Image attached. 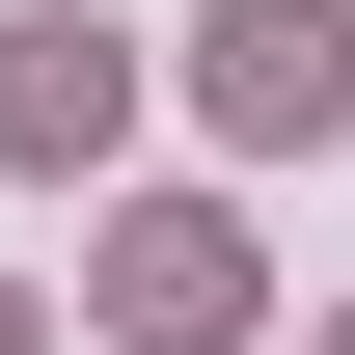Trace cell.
I'll list each match as a JSON object with an SVG mask.
<instances>
[{
	"label": "cell",
	"instance_id": "cell-1",
	"mask_svg": "<svg viewBox=\"0 0 355 355\" xmlns=\"http://www.w3.org/2000/svg\"><path fill=\"white\" fill-rule=\"evenodd\" d=\"M191 83H219V137H355V0H219Z\"/></svg>",
	"mask_w": 355,
	"mask_h": 355
},
{
	"label": "cell",
	"instance_id": "cell-4",
	"mask_svg": "<svg viewBox=\"0 0 355 355\" xmlns=\"http://www.w3.org/2000/svg\"><path fill=\"white\" fill-rule=\"evenodd\" d=\"M0 355H28V273H0Z\"/></svg>",
	"mask_w": 355,
	"mask_h": 355
},
{
	"label": "cell",
	"instance_id": "cell-5",
	"mask_svg": "<svg viewBox=\"0 0 355 355\" xmlns=\"http://www.w3.org/2000/svg\"><path fill=\"white\" fill-rule=\"evenodd\" d=\"M328 355H355V328H328Z\"/></svg>",
	"mask_w": 355,
	"mask_h": 355
},
{
	"label": "cell",
	"instance_id": "cell-3",
	"mask_svg": "<svg viewBox=\"0 0 355 355\" xmlns=\"http://www.w3.org/2000/svg\"><path fill=\"white\" fill-rule=\"evenodd\" d=\"M110 110H137V28L28 0V28H0V164H110Z\"/></svg>",
	"mask_w": 355,
	"mask_h": 355
},
{
	"label": "cell",
	"instance_id": "cell-2",
	"mask_svg": "<svg viewBox=\"0 0 355 355\" xmlns=\"http://www.w3.org/2000/svg\"><path fill=\"white\" fill-rule=\"evenodd\" d=\"M83 301H110L137 355H219V328H246V219H219V191H164V219H110Z\"/></svg>",
	"mask_w": 355,
	"mask_h": 355
}]
</instances>
